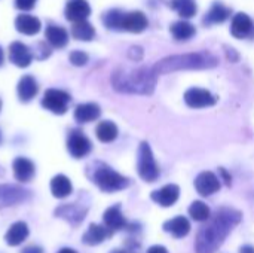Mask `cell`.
<instances>
[{
  "mask_svg": "<svg viewBox=\"0 0 254 253\" xmlns=\"http://www.w3.org/2000/svg\"><path fill=\"white\" fill-rule=\"evenodd\" d=\"M70 101H71V97L68 92L63 91V89L49 88V89H46V92L42 98V106L55 115H64L68 109Z\"/></svg>",
  "mask_w": 254,
  "mask_h": 253,
  "instance_id": "cell-6",
  "label": "cell"
},
{
  "mask_svg": "<svg viewBox=\"0 0 254 253\" xmlns=\"http://www.w3.org/2000/svg\"><path fill=\"white\" fill-rule=\"evenodd\" d=\"M195 188L202 197L213 195L220 189V179L211 171H202L195 179Z\"/></svg>",
  "mask_w": 254,
  "mask_h": 253,
  "instance_id": "cell-11",
  "label": "cell"
},
{
  "mask_svg": "<svg viewBox=\"0 0 254 253\" xmlns=\"http://www.w3.org/2000/svg\"><path fill=\"white\" fill-rule=\"evenodd\" d=\"M45 37L48 40V43L52 46V48H58V49H63L67 46L68 43V33L64 27L61 25H54V24H49L45 30Z\"/></svg>",
  "mask_w": 254,
  "mask_h": 253,
  "instance_id": "cell-20",
  "label": "cell"
},
{
  "mask_svg": "<svg viewBox=\"0 0 254 253\" xmlns=\"http://www.w3.org/2000/svg\"><path fill=\"white\" fill-rule=\"evenodd\" d=\"M137 167H138V174L143 180L146 182H155L159 176V169L158 164L155 161V157L152 154V149L149 146V143L143 142L138 148V161H137Z\"/></svg>",
  "mask_w": 254,
  "mask_h": 253,
  "instance_id": "cell-5",
  "label": "cell"
},
{
  "mask_svg": "<svg viewBox=\"0 0 254 253\" xmlns=\"http://www.w3.org/2000/svg\"><path fill=\"white\" fill-rule=\"evenodd\" d=\"M51 192L55 198H67L73 192V185L67 176L57 174L51 180Z\"/></svg>",
  "mask_w": 254,
  "mask_h": 253,
  "instance_id": "cell-27",
  "label": "cell"
},
{
  "mask_svg": "<svg viewBox=\"0 0 254 253\" xmlns=\"http://www.w3.org/2000/svg\"><path fill=\"white\" fill-rule=\"evenodd\" d=\"M112 231L107 230L104 225H97V224H91L88 231L83 234L82 237V242L86 245V246H97V245H101L104 240H107L109 237H112Z\"/></svg>",
  "mask_w": 254,
  "mask_h": 253,
  "instance_id": "cell-21",
  "label": "cell"
},
{
  "mask_svg": "<svg viewBox=\"0 0 254 253\" xmlns=\"http://www.w3.org/2000/svg\"><path fill=\"white\" fill-rule=\"evenodd\" d=\"M40 27H42V22L39 18L33 16V15H28V13H22V15H18L15 18V28L25 34V36H34L40 31Z\"/></svg>",
  "mask_w": 254,
  "mask_h": 253,
  "instance_id": "cell-19",
  "label": "cell"
},
{
  "mask_svg": "<svg viewBox=\"0 0 254 253\" xmlns=\"http://www.w3.org/2000/svg\"><path fill=\"white\" fill-rule=\"evenodd\" d=\"M3 60H4V54H3V49H1V46H0V66L3 64Z\"/></svg>",
  "mask_w": 254,
  "mask_h": 253,
  "instance_id": "cell-41",
  "label": "cell"
},
{
  "mask_svg": "<svg viewBox=\"0 0 254 253\" xmlns=\"http://www.w3.org/2000/svg\"><path fill=\"white\" fill-rule=\"evenodd\" d=\"M9 60L12 64H15L16 67H28L33 61V52L31 49L24 45L22 42H12L9 45Z\"/></svg>",
  "mask_w": 254,
  "mask_h": 253,
  "instance_id": "cell-10",
  "label": "cell"
},
{
  "mask_svg": "<svg viewBox=\"0 0 254 253\" xmlns=\"http://www.w3.org/2000/svg\"><path fill=\"white\" fill-rule=\"evenodd\" d=\"M21 253H43V249L39 248V246H28V248L22 249Z\"/></svg>",
  "mask_w": 254,
  "mask_h": 253,
  "instance_id": "cell-37",
  "label": "cell"
},
{
  "mask_svg": "<svg viewBox=\"0 0 254 253\" xmlns=\"http://www.w3.org/2000/svg\"><path fill=\"white\" fill-rule=\"evenodd\" d=\"M179 197H180V188L177 185H173V183L165 185L158 191H153L150 195V198L162 207H170V206L176 204Z\"/></svg>",
  "mask_w": 254,
  "mask_h": 253,
  "instance_id": "cell-15",
  "label": "cell"
},
{
  "mask_svg": "<svg viewBox=\"0 0 254 253\" xmlns=\"http://www.w3.org/2000/svg\"><path fill=\"white\" fill-rule=\"evenodd\" d=\"M217 58L210 52H192L183 55H171L153 66V72L158 75H167L179 70H202L217 66Z\"/></svg>",
  "mask_w": 254,
  "mask_h": 253,
  "instance_id": "cell-3",
  "label": "cell"
},
{
  "mask_svg": "<svg viewBox=\"0 0 254 253\" xmlns=\"http://www.w3.org/2000/svg\"><path fill=\"white\" fill-rule=\"evenodd\" d=\"M71 36L77 40L89 42L95 37V28L88 21H79L73 22L71 25Z\"/></svg>",
  "mask_w": 254,
  "mask_h": 253,
  "instance_id": "cell-29",
  "label": "cell"
},
{
  "mask_svg": "<svg viewBox=\"0 0 254 253\" xmlns=\"http://www.w3.org/2000/svg\"><path fill=\"white\" fill-rule=\"evenodd\" d=\"M112 253H127V252H125V251H113Z\"/></svg>",
  "mask_w": 254,
  "mask_h": 253,
  "instance_id": "cell-42",
  "label": "cell"
},
{
  "mask_svg": "<svg viewBox=\"0 0 254 253\" xmlns=\"http://www.w3.org/2000/svg\"><path fill=\"white\" fill-rule=\"evenodd\" d=\"M37 0H15V6L19 10H30L34 7Z\"/></svg>",
  "mask_w": 254,
  "mask_h": 253,
  "instance_id": "cell-36",
  "label": "cell"
},
{
  "mask_svg": "<svg viewBox=\"0 0 254 253\" xmlns=\"http://www.w3.org/2000/svg\"><path fill=\"white\" fill-rule=\"evenodd\" d=\"M30 231H28V225L25 222H15L10 225V228L7 230L6 236H4V240L9 246H19L22 245L27 237H28Z\"/></svg>",
  "mask_w": 254,
  "mask_h": 253,
  "instance_id": "cell-24",
  "label": "cell"
},
{
  "mask_svg": "<svg viewBox=\"0 0 254 253\" xmlns=\"http://www.w3.org/2000/svg\"><path fill=\"white\" fill-rule=\"evenodd\" d=\"M231 16V9L228 6H225L223 3H213L211 9L208 10V13L204 16V24L205 25H213V24H222L225 22L228 18Z\"/></svg>",
  "mask_w": 254,
  "mask_h": 253,
  "instance_id": "cell-26",
  "label": "cell"
},
{
  "mask_svg": "<svg viewBox=\"0 0 254 253\" xmlns=\"http://www.w3.org/2000/svg\"><path fill=\"white\" fill-rule=\"evenodd\" d=\"M173 9L182 16V18H192L196 13V3L195 0H171Z\"/></svg>",
  "mask_w": 254,
  "mask_h": 253,
  "instance_id": "cell-31",
  "label": "cell"
},
{
  "mask_svg": "<svg viewBox=\"0 0 254 253\" xmlns=\"http://www.w3.org/2000/svg\"><path fill=\"white\" fill-rule=\"evenodd\" d=\"M164 230L174 236L176 239H183L190 231V224L185 216H177L174 219H170L164 224Z\"/></svg>",
  "mask_w": 254,
  "mask_h": 253,
  "instance_id": "cell-25",
  "label": "cell"
},
{
  "mask_svg": "<svg viewBox=\"0 0 254 253\" xmlns=\"http://www.w3.org/2000/svg\"><path fill=\"white\" fill-rule=\"evenodd\" d=\"M31 198V192L16 185H0V207H10L25 203Z\"/></svg>",
  "mask_w": 254,
  "mask_h": 253,
  "instance_id": "cell-7",
  "label": "cell"
},
{
  "mask_svg": "<svg viewBox=\"0 0 254 253\" xmlns=\"http://www.w3.org/2000/svg\"><path fill=\"white\" fill-rule=\"evenodd\" d=\"M171 34L176 40H188L195 36L196 28L188 21H177L171 25Z\"/></svg>",
  "mask_w": 254,
  "mask_h": 253,
  "instance_id": "cell-30",
  "label": "cell"
},
{
  "mask_svg": "<svg viewBox=\"0 0 254 253\" xmlns=\"http://www.w3.org/2000/svg\"><path fill=\"white\" fill-rule=\"evenodd\" d=\"M241 253H254V248H252V246H244L241 249Z\"/></svg>",
  "mask_w": 254,
  "mask_h": 253,
  "instance_id": "cell-39",
  "label": "cell"
},
{
  "mask_svg": "<svg viewBox=\"0 0 254 253\" xmlns=\"http://www.w3.org/2000/svg\"><path fill=\"white\" fill-rule=\"evenodd\" d=\"M58 253H77L76 251H73V249H68V248H65V249H61Z\"/></svg>",
  "mask_w": 254,
  "mask_h": 253,
  "instance_id": "cell-40",
  "label": "cell"
},
{
  "mask_svg": "<svg viewBox=\"0 0 254 253\" xmlns=\"http://www.w3.org/2000/svg\"><path fill=\"white\" fill-rule=\"evenodd\" d=\"M12 170H13V176L18 182L21 183H27L30 182L34 174H36V167H34V163L30 161L28 158H24V157H18L13 160V164H12Z\"/></svg>",
  "mask_w": 254,
  "mask_h": 253,
  "instance_id": "cell-14",
  "label": "cell"
},
{
  "mask_svg": "<svg viewBox=\"0 0 254 253\" xmlns=\"http://www.w3.org/2000/svg\"><path fill=\"white\" fill-rule=\"evenodd\" d=\"M147 253H168V251L164 246H152V248H149Z\"/></svg>",
  "mask_w": 254,
  "mask_h": 253,
  "instance_id": "cell-38",
  "label": "cell"
},
{
  "mask_svg": "<svg viewBox=\"0 0 254 253\" xmlns=\"http://www.w3.org/2000/svg\"><path fill=\"white\" fill-rule=\"evenodd\" d=\"M189 215L192 219H195L198 222H205L210 219V209L202 201H193L189 207Z\"/></svg>",
  "mask_w": 254,
  "mask_h": 253,
  "instance_id": "cell-32",
  "label": "cell"
},
{
  "mask_svg": "<svg viewBox=\"0 0 254 253\" xmlns=\"http://www.w3.org/2000/svg\"><path fill=\"white\" fill-rule=\"evenodd\" d=\"M103 221H104V227L107 230H110L112 233L115 231H121L127 227V221L122 215V209L119 204H115L112 207H109L104 215H103Z\"/></svg>",
  "mask_w": 254,
  "mask_h": 253,
  "instance_id": "cell-17",
  "label": "cell"
},
{
  "mask_svg": "<svg viewBox=\"0 0 254 253\" xmlns=\"http://www.w3.org/2000/svg\"><path fill=\"white\" fill-rule=\"evenodd\" d=\"M97 139L103 143H110L118 137V127L112 121H101L95 128Z\"/></svg>",
  "mask_w": 254,
  "mask_h": 253,
  "instance_id": "cell-28",
  "label": "cell"
},
{
  "mask_svg": "<svg viewBox=\"0 0 254 253\" xmlns=\"http://www.w3.org/2000/svg\"><path fill=\"white\" fill-rule=\"evenodd\" d=\"M89 13H91V7L86 0H68L64 10L65 18L71 22L86 21Z\"/></svg>",
  "mask_w": 254,
  "mask_h": 253,
  "instance_id": "cell-13",
  "label": "cell"
},
{
  "mask_svg": "<svg viewBox=\"0 0 254 253\" xmlns=\"http://www.w3.org/2000/svg\"><path fill=\"white\" fill-rule=\"evenodd\" d=\"M185 101L189 107L202 109V107L214 106L217 98L204 88H190L185 92Z\"/></svg>",
  "mask_w": 254,
  "mask_h": 253,
  "instance_id": "cell-9",
  "label": "cell"
},
{
  "mask_svg": "<svg viewBox=\"0 0 254 253\" xmlns=\"http://www.w3.org/2000/svg\"><path fill=\"white\" fill-rule=\"evenodd\" d=\"M0 109H1V100H0Z\"/></svg>",
  "mask_w": 254,
  "mask_h": 253,
  "instance_id": "cell-43",
  "label": "cell"
},
{
  "mask_svg": "<svg viewBox=\"0 0 254 253\" xmlns=\"http://www.w3.org/2000/svg\"><path fill=\"white\" fill-rule=\"evenodd\" d=\"M243 215L234 209H222L199 230L196 236V253H216L231 231L241 222Z\"/></svg>",
  "mask_w": 254,
  "mask_h": 253,
  "instance_id": "cell-1",
  "label": "cell"
},
{
  "mask_svg": "<svg viewBox=\"0 0 254 253\" xmlns=\"http://www.w3.org/2000/svg\"><path fill=\"white\" fill-rule=\"evenodd\" d=\"M55 215H57V218L67 221L71 225H79L86 215V209L79 207L76 203L74 204H64L55 210Z\"/></svg>",
  "mask_w": 254,
  "mask_h": 253,
  "instance_id": "cell-18",
  "label": "cell"
},
{
  "mask_svg": "<svg viewBox=\"0 0 254 253\" xmlns=\"http://www.w3.org/2000/svg\"><path fill=\"white\" fill-rule=\"evenodd\" d=\"M253 31V21L252 18L244 13V12H240L234 16L232 19V24H231V33L234 37L237 39H246L252 34Z\"/></svg>",
  "mask_w": 254,
  "mask_h": 253,
  "instance_id": "cell-16",
  "label": "cell"
},
{
  "mask_svg": "<svg viewBox=\"0 0 254 253\" xmlns=\"http://www.w3.org/2000/svg\"><path fill=\"white\" fill-rule=\"evenodd\" d=\"M113 88L127 94H152L156 85V73L153 69H119L112 76Z\"/></svg>",
  "mask_w": 254,
  "mask_h": 253,
  "instance_id": "cell-2",
  "label": "cell"
},
{
  "mask_svg": "<svg viewBox=\"0 0 254 253\" xmlns=\"http://www.w3.org/2000/svg\"><path fill=\"white\" fill-rule=\"evenodd\" d=\"M147 16L140 12V10H134V12H124L122 21H121V30L129 31V33H141L143 30H146L147 27Z\"/></svg>",
  "mask_w": 254,
  "mask_h": 253,
  "instance_id": "cell-12",
  "label": "cell"
},
{
  "mask_svg": "<svg viewBox=\"0 0 254 253\" xmlns=\"http://www.w3.org/2000/svg\"><path fill=\"white\" fill-rule=\"evenodd\" d=\"M124 12L119 9H110L103 15V24L110 30H121V21H122Z\"/></svg>",
  "mask_w": 254,
  "mask_h": 253,
  "instance_id": "cell-33",
  "label": "cell"
},
{
  "mask_svg": "<svg viewBox=\"0 0 254 253\" xmlns=\"http://www.w3.org/2000/svg\"><path fill=\"white\" fill-rule=\"evenodd\" d=\"M101 115V109L97 103H83L79 104L74 110V119L79 124H88L98 119Z\"/></svg>",
  "mask_w": 254,
  "mask_h": 253,
  "instance_id": "cell-23",
  "label": "cell"
},
{
  "mask_svg": "<svg viewBox=\"0 0 254 253\" xmlns=\"http://www.w3.org/2000/svg\"><path fill=\"white\" fill-rule=\"evenodd\" d=\"M16 91H18V97L21 101L27 103L30 100H33L37 92H39V85L36 82V79L31 76V75H25L19 79L18 82V86H16Z\"/></svg>",
  "mask_w": 254,
  "mask_h": 253,
  "instance_id": "cell-22",
  "label": "cell"
},
{
  "mask_svg": "<svg viewBox=\"0 0 254 253\" xmlns=\"http://www.w3.org/2000/svg\"><path fill=\"white\" fill-rule=\"evenodd\" d=\"M68 60H70V63L73 66L82 67V66H85L88 63V54L83 52V51H71Z\"/></svg>",
  "mask_w": 254,
  "mask_h": 253,
  "instance_id": "cell-35",
  "label": "cell"
},
{
  "mask_svg": "<svg viewBox=\"0 0 254 253\" xmlns=\"http://www.w3.org/2000/svg\"><path fill=\"white\" fill-rule=\"evenodd\" d=\"M92 182L103 191V192H118L129 186V180L119 174L118 171L112 170L110 167L100 164L92 173Z\"/></svg>",
  "mask_w": 254,
  "mask_h": 253,
  "instance_id": "cell-4",
  "label": "cell"
},
{
  "mask_svg": "<svg viewBox=\"0 0 254 253\" xmlns=\"http://www.w3.org/2000/svg\"><path fill=\"white\" fill-rule=\"evenodd\" d=\"M33 52V57L37 58V60H45L51 55V45L49 43H45V42H37L34 49L31 51Z\"/></svg>",
  "mask_w": 254,
  "mask_h": 253,
  "instance_id": "cell-34",
  "label": "cell"
},
{
  "mask_svg": "<svg viewBox=\"0 0 254 253\" xmlns=\"http://www.w3.org/2000/svg\"><path fill=\"white\" fill-rule=\"evenodd\" d=\"M92 149V145H91V140L79 130H73L70 131L68 137H67V151L68 154L76 158V160H80V158H85Z\"/></svg>",
  "mask_w": 254,
  "mask_h": 253,
  "instance_id": "cell-8",
  "label": "cell"
}]
</instances>
